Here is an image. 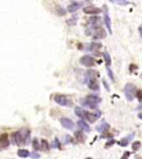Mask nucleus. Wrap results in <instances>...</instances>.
I'll use <instances>...</instances> for the list:
<instances>
[{"label": "nucleus", "instance_id": "f257e3e1", "mask_svg": "<svg viewBox=\"0 0 142 159\" xmlns=\"http://www.w3.org/2000/svg\"><path fill=\"white\" fill-rule=\"evenodd\" d=\"M75 114L78 116L79 118H81L82 119H86V120L89 121L90 123H94L101 115L100 112H97L96 114H92V113L87 112L86 110L80 108V107H76Z\"/></svg>", "mask_w": 142, "mask_h": 159}, {"label": "nucleus", "instance_id": "f03ea898", "mask_svg": "<svg viewBox=\"0 0 142 159\" xmlns=\"http://www.w3.org/2000/svg\"><path fill=\"white\" fill-rule=\"evenodd\" d=\"M101 101V98H99L98 96L91 94V95L86 96V98L85 100H84V102L82 104L85 106L89 107L90 108H96Z\"/></svg>", "mask_w": 142, "mask_h": 159}, {"label": "nucleus", "instance_id": "7ed1b4c3", "mask_svg": "<svg viewBox=\"0 0 142 159\" xmlns=\"http://www.w3.org/2000/svg\"><path fill=\"white\" fill-rule=\"evenodd\" d=\"M124 92L129 101H132L135 96V86L133 84H126Z\"/></svg>", "mask_w": 142, "mask_h": 159}, {"label": "nucleus", "instance_id": "20e7f679", "mask_svg": "<svg viewBox=\"0 0 142 159\" xmlns=\"http://www.w3.org/2000/svg\"><path fill=\"white\" fill-rule=\"evenodd\" d=\"M54 100L56 103H57L58 104H60L62 106L70 107L72 104L71 100L67 97H66L65 95H63V94H56L54 96Z\"/></svg>", "mask_w": 142, "mask_h": 159}, {"label": "nucleus", "instance_id": "39448f33", "mask_svg": "<svg viewBox=\"0 0 142 159\" xmlns=\"http://www.w3.org/2000/svg\"><path fill=\"white\" fill-rule=\"evenodd\" d=\"M80 62L82 65H83L86 67H92L96 64V60L92 57L86 55L80 59Z\"/></svg>", "mask_w": 142, "mask_h": 159}, {"label": "nucleus", "instance_id": "423d86ee", "mask_svg": "<svg viewBox=\"0 0 142 159\" xmlns=\"http://www.w3.org/2000/svg\"><path fill=\"white\" fill-rule=\"evenodd\" d=\"M103 14H104V22L107 26L108 32L110 34H112V30H111V21L110 18V16L108 14V10H107V6H104V10H103Z\"/></svg>", "mask_w": 142, "mask_h": 159}, {"label": "nucleus", "instance_id": "0eeeda50", "mask_svg": "<svg viewBox=\"0 0 142 159\" xmlns=\"http://www.w3.org/2000/svg\"><path fill=\"white\" fill-rule=\"evenodd\" d=\"M12 142L14 144L16 145H23V142H22V138L21 133L19 131L15 132L12 134Z\"/></svg>", "mask_w": 142, "mask_h": 159}, {"label": "nucleus", "instance_id": "6e6552de", "mask_svg": "<svg viewBox=\"0 0 142 159\" xmlns=\"http://www.w3.org/2000/svg\"><path fill=\"white\" fill-rule=\"evenodd\" d=\"M106 36H107V33H106L105 30L101 27H98L95 30V34L93 36V39H96V40L101 39V38L106 37Z\"/></svg>", "mask_w": 142, "mask_h": 159}, {"label": "nucleus", "instance_id": "1a4fd4ad", "mask_svg": "<svg viewBox=\"0 0 142 159\" xmlns=\"http://www.w3.org/2000/svg\"><path fill=\"white\" fill-rule=\"evenodd\" d=\"M83 12L86 14H98L101 12V9L98 7H93V6H89V7H86L83 8Z\"/></svg>", "mask_w": 142, "mask_h": 159}, {"label": "nucleus", "instance_id": "9d476101", "mask_svg": "<svg viewBox=\"0 0 142 159\" xmlns=\"http://www.w3.org/2000/svg\"><path fill=\"white\" fill-rule=\"evenodd\" d=\"M60 121L62 125L67 129H72L74 128V123L68 118H62Z\"/></svg>", "mask_w": 142, "mask_h": 159}, {"label": "nucleus", "instance_id": "9b49d317", "mask_svg": "<svg viewBox=\"0 0 142 159\" xmlns=\"http://www.w3.org/2000/svg\"><path fill=\"white\" fill-rule=\"evenodd\" d=\"M0 144L3 148H7L9 146V139L7 133H3L0 136Z\"/></svg>", "mask_w": 142, "mask_h": 159}, {"label": "nucleus", "instance_id": "f8f14e48", "mask_svg": "<svg viewBox=\"0 0 142 159\" xmlns=\"http://www.w3.org/2000/svg\"><path fill=\"white\" fill-rule=\"evenodd\" d=\"M82 6V3L75 2V3H71V4L67 7V10H68L69 13H74V12L77 11Z\"/></svg>", "mask_w": 142, "mask_h": 159}, {"label": "nucleus", "instance_id": "ddd939ff", "mask_svg": "<svg viewBox=\"0 0 142 159\" xmlns=\"http://www.w3.org/2000/svg\"><path fill=\"white\" fill-rule=\"evenodd\" d=\"M134 137H135V134H134V133H130L127 137L122 138L119 144H120V145H121V147H126V146L130 143V141L134 138Z\"/></svg>", "mask_w": 142, "mask_h": 159}, {"label": "nucleus", "instance_id": "4468645a", "mask_svg": "<svg viewBox=\"0 0 142 159\" xmlns=\"http://www.w3.org/2000/svg\"><path fill=\"white\" fill-rule=\"evenodd\" d=\"M88 87L90 89L93 90H99V85H98L96 80L95 79V77H91V79L89 80Z\"/></svg>", "mask_w": 142, "mask_h": 159}, {"label": "nucleus", "instance_id": "2eb2a0df", "mask_svg": "<svg viewBox=\"0 0 142 159\" xmlns=\"http://www.w3.org/2000/svg\"><path fill=\"white\" fill-rule=\"evenodd\" d=\"M77 126L80 129H82V131H85V132H90L91 131V128L90 126L86 123L84 120H79L77 122Z\"/></svg>", "mask_w": 142, "mask_h": 159}, {"label": "nucleus", "instance_id": "dca6fc26", "mask_svg": "<svg viewBox=\"0 0 142 159\" xmlns=\"http://www.w3.org/2000/svg\"><path fill=\"white\" fill-rule=\"evenodd\" d=\"M109 128H110V125H109L105 120H103V121L96 127V130L98 131V132H100V133H103V132L107 131Z\"/></svg>", "mask_w": 142, "mask_h": 159}, {"label": "nucleus", "instance_id": "f3484780", "mask_svg": "<svg viewBox=\"0 0 142 159\" xmlns=\"http://www.w3.org/2000/svg\"><path fill=\"white\" fill-rule=\"evenodd\" d=\"M29 155H30V152L27 149H19L18 151V156L20 157V158H28Z\"/></svg>", "mask_w": 142, "mask_h": 159}, {"label": "nucleus", "instance_id": "a211bd4d", "mask_svg": "<svg viewBox=\"0 0 142 159\" xmlns=\"http://www.w3.org/2000/svg\"><path fill=\"white\" fill-rule=\"evenodd\" d=\"M75 137L78 140L79 142H81V143H84L86 140V136L84 135V133H82V132H80V131H77L76 133H75Z\"/></svg>", "mask_w": 142, "mask_h": 159}, {"label": "nucleus", "instance_id": "6ab92c4d", "mask_svg": "<svg viewBox=\"0 0 142 159\" xmlns=\"http://www.w3.org/2000/svg\"><path fill=\"white\" fill-rule=\"evenodd\" d=\"M41 149H43V151H49L50 147L47 140L42 139V141H41Z\"/></svg>", "mask_w": 142, "mask_h": 159}, {"label": "nucleus", "instance_id": "aec40b11", "mask_svg": "<svg viewBox=\"0 0 142 159\" xmlns=\"http://www.w3.org/2000/svg\"><path fill=\"white\" fill-rule=\"evenodd\" d=\"M110 2L113 3H116V4H120V5H127L130 3L128 0H110Z\"/></svg>", "mask_w": 142, "mask_h": 159}, {"label": "nucleus", "instance_id": "412c9836", "mask_svg": "<svg viewBox=\"0 0 142 159\" xmlns=\"http://www.w3.org/2000/svg\"><path fill=\"white\" fill-rule=\"evenodd\" d=\"M103 57L105 58V61H106V64H107V66H109L111 63V57L109 55L108 52H104L103 53Z\"/></svg>", "mask_w": 142, "mask_h": 159}, {"label": "nucleus", "instance_id": "4be33fe9", "mask_svg": "<svg viewBox=\"0 0 142 159\" xmlns=\"http://www.w3.org/2000/svg\"><path fill=\"white\" fill-rule=\"evenodd\" d=\"M56 13L59 16H64V15H66V11L61 6H57L56 7Z\"/></svg>", "mask_w": 142, "mask_h": 159}, {"label": "nucleus", "instance_id": "5701e85b", "mask_svg": "<svg viewBox=\"0 0 142 159\" xmlns=\"http://www.w3.org/2000/svg\"><path fill=\"white\" fill-rule=\"evenodd\" d=\"M101 44H98V43H92L91 44V46H90V47H89V50L92 51H97L98 49L101 48Z\"/></svg>", "mask_w": 142, "mask_h": 159}, {"label": "nucleus", "instance_id": "b1692460", "mask_svg": "<svg viewBox=\"0 0 142 159\" xmlns=\"http://www.w3.org/2000/svg\"><path fill=\"white\" fill-rule=\"evenodd\" d=\"M141 142H135L132 145V149L134 150V151H137V150H139L140 148H141Z\"/></svg>", "mask_w": 142, "mask_h": 159}, {"label": "nucleus", "instance_id": "393cba45", "mask_svg": "<svg viewBox=\"0 0 142 159\" xmlns=\"http://www.w3.org/2000/svg\"><path fill=\"white\" fill-rule=\"evenodd\" d=\"M33 148H34L35 150H38V149L41 148V145H39V143L37 142V139H34V141H33Z\"/></svg>", "mask_w": 142, "mask_h": 159}, {"label": "nucleus", "instance_id": "a878e982", "mask_svg": "<svg viewBox=\"0 0 142 159\" xmlns=\"http://www.w3.org/2000/svg\"><path fill=\"white\" fill-rule=\"evenodd\" d=\"M135 97L139 100V101L142 104V90H138L135 94Z\"/></svg>", "mask_w": 142, "mask_h": 159}, {"label": "nucleus", "instance_id": "bb28decb", "mask_svg": "<svg viewBox=\"0 0 142 159\" xmlns=\"http://www.w3.org/2000/svg\"><path fill=\"white\" fill-rule=\"evenodd\" d=\"M30 156H31V158H32L33 159H37V158H40V155H39L37 152H31Z\"/></svg>", "mask_w": 142, "mask_h": 159}, {"label": "nucleus", "instance_id": "cd10ccee", "mask_svg": "<svg viewBox=\"0 0 142 159\" xmlns=\"http://www.w3.org/2000/svg\"><path fill=\"white\" fill-rule=\"evenodd\" d=\"M107 71H108V75H110V77H111V79L112 80L114 81V76H113V74H112V71L109 69V66H107Z\"/></svg>", "mask_w": 142, "mask_h": 159}, {"label": "nucleus", "instance_id": "c85d7f7f", "mask_svg": "<svg viewBox=\"0 0 142 159\" xmlns=\"http://www.w3.org/2000/svg\"><path fill=\"white\" fill-rule=\"evenodd\" d=\"M130 157V152H125V153L123 154V156L121 157V159H128Z\"/></svg>", "mask_w": 142, "mask_h": 159}, {"label": "nucleus", "instance_id": "c756f323", "mask_svg": "<svg viewBox=\"0 0 142 159\" xmlns=\"http://www.w3.org/2000/svg\"><path fill=\"white\" fill-rule=\"evenodd\" d=\"M113 144H115V141H114L113 139H111V140H110V142H108V143L107 144V147H108V145H109V147H111V146Z\"/></svg>", "mask_w": 142, "mask_h": 159}, {"label": "nucleus", "instance_id": "7c9ffc66", "mask_svg": "<svg viewBox=\"0 0 142 159\" xmlns=\"http://www.w3.org/2000/svg\"><path fill=\"white\" fill-rule=\"evenodd\" d=\"M139 31H140V32H141V36H142V28H141V27H140V28H139Z\"/></svg>", "mask_w": 142, "mask_h": 159}, {"label": "nucleus", "instance_id": "2f4dec72", "mask_svg": "<svg viewBox=\"0 0 142 159\" xmlns=\"http://www.w3.org/2000/svg\"><path fill=\"white\" fill-rule=\"evenodd\" d=\"M138 117H139L141 119H142V113H140V114H139V115H138Z\"/></svg>", "mask_w": 142, "mask_h": 159}, {"label": "nucleus", "instance_id": "473e14b6", "mask_svg": "<svg viewBox=\"0 0 142 159\" xmlns=\"http://www.w3.org/2000/svg\"><path fill=\"white\" fill-rule=\"evenodd\" d=\"M141 78H142V74H141Z\"/></svg>", "mask_w": 142, "mask_h": 159}]
</instances>
